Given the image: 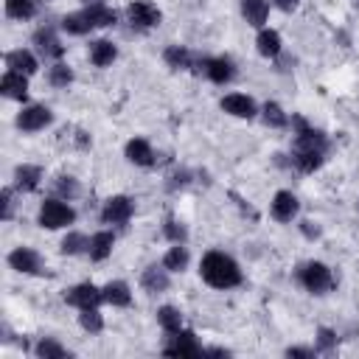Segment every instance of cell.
Returning a JSON list of instances; mask_svg holds the SVG:
<instances>
[{
	"label": "cell",
	"instance_id": "44",
	"mask_svg": "<svg viewBox=\"0 0 359 359\" xmlns=\"http://www.w3.org/2000/svg\"><path fill=\"white\" fill-rule=\"evenodd\" d=\"M81 3H87V6H93V3H104V0H81Z\"/></svg>",
	"mask_w": 359,
	"mask_h": 359
},
{
	"label": "cell",
	"instance_id": "22",
	"mask_svg": "<svg viewBox=\"0 0 359 359\" xmlns=\"http://www.w3.org/2000/svg\"><path fill=\"white\" fill-rule=\"evenodd\" d=\"M241 17L247 20V25L264 28V22L269 17V3L266 0H241Z\"/></svg>",
	"mask_w": 359,
	"mask_h": 359
},
{
	"label": "cell",
	"instance_id": "29",
	"mask_svg": "<svg viewBox=\"0 0 359 359\" xmlns=\"http://www.w3.org/2000/svg\"><path fill=\"white\" fill-rule=\"evenodd\" d=\"M188 247L185 244H174V247H168V252L163 255V266L168 269V272H182L185 266H188Z\"/></svg>",
	"mask_w": 359,
	"mask_h": 359
},
{
	"label": "cell",
	"instance_id": "34",
	"mask_svg": "<svg viewBox=\"0 0 359 359\" xmlns=\"http://www.w3.org/2000/svg\"><path fill=\"white\" fill-rule=\"evenodd\" d=\"M65 255H79V252H87L90 250V238L84 236V233H67L65 238H62V247H59Z\"/></svg>",
	"mask_w": 359,
	"mask_h": 359
},
{
	"label": "cell",
	"instance_id": "6",
	"mask_svg": "<svg viewBox=\"0 0 359 359\" xmlns=\"http://www.w3.org/2000/svg\"><path fill=\"white\" fill-rule=\"evenodd\" d=\"M126 20L132 22V28L146 31V28L160 25L163 14H160V8H157L154 3H149V0H135V3L126 6Z\"/></svg>",
	"mask_w": 359,
	"mask_h": 359
},
{
	"label": "cell",
	"instance_id": "23",
	"mask_svg": "<svg viewBox=\"0 0 359 359\" xmlns=\"http://www.w3.org/2000/svg\"><path fill=\"white\" fill-rule=\"evenodd\" d=\"M81 11H84V17L93 22V28H109V25H115V22H118L115 8H109L107 3H93V6L81 8Z\"/></svg>",
	"mask_w": 359,
	"mask_h": 359
},
{
	"label": "cell",
	"instance_id": "17",
	"mask_svg": "<svg viewBox=\"0 0 359 359\" xmlns=\"http://www.w3.org/2000/svg\"><path fill=\"white\" fill-rule=\"evenodd\" d=\"M168 269L160 264H151V266H146L143 269V275H140V286L149 292V294H160V292H165L168 289Z\"/></svg>",
	"mask_w": 359,
	"mask_h": 359
},
{
	"label": "cell",
	"instance_id": "33",
	"mask_svg": "<svg viewBox=\"0 0 359 359\" xmlns=\"http://www.w3.org/2000/svg\"><path fill=\"white\" fill-rule=\"evenodd\" d=\"M261 118H264V123L272 126V129H283V126H289V115H286L283 107L275 104V101H266V104H264Z\"/></svg>",
	"mask_w": 359,
	"mask_h": 359
},
{
	"label": "cell",
	"instance_id": "42",
	"mask_svg": "<svg viewBox=\"0 0 359 359\" xmlns=\"http://www.w3.org/2000/svg\"><path fill=\"white\" fill-rule=\"evenodd\" d=\"M303 233H306L309 238H311V236H314V238L320 236V230H317V227H311V222H303Z\"/></svg>",
	"mask_w": 359,
	"mask_h": 359
},
{
	"label": "cell",
	"instance_id": "30",
	"mask_svg": "<svg viewBox=\"0 0 359 359\" xmlns=\"http://www.w3.org/2000/svg\"><path fill=\"white\" fill-rule=\"evenodd\" d=\"M157 323L165 334H174V331L182 328V311L177 306H160L157 309Z\"/></svg>",
	"mask_w": 359,
	"mask_h": 359
},
{
	"label": "cell",
	"instance_id": "35",
	"mask_svg": "<svg viewBox=\"0 0 359 359\" xmlns=\"http://www.w3.org/2000/svg\"><path fill=\"white\" fill-rule=\"evenodd\" d=\"M48 81H50L53 87H67V84L73 81V70H70L65 62H53V65L48 67Z\"/></svg>",
	"mask_w": 359,
	"mask_h": 359
},
{
	"label": "cell",
	"instance_id": "28",
	"mask_svg": "<svg viewBox=\"0 0 359 359\" xmlns=\"http://www.w3.org/2000/svg\"><path fill=\"white\" fill-rule=\"evenodd\" d=\"M62 31L73 34V36H84L93 31V22L84 17V11H73V14H65L62 17Z\"/></svg>",
	"mask_w": 359,
	"mask_h": 359
},
{
	"label": "cell",
	"instance_id": "1",
	"mask_svg": "<svg viewBox=\"0 0 359 359\" xmlns=\"http://www.w3.org/2000/svg\"><path fill=\"white\" fill-rule=\"evenodd\" d=\"M199 275H202V280H205L208 286H213V289H233V286L241 283V269H238V264H236L227 252H222V250L205 252V258H202V264H199Z\"/></svg>",
	"mask_w": 359,
	"mask_h": 359
},
{
	"label": "cell",
	"instance_id": "12",
	"mask_svg": "<svg viewBox=\"0 0 359 359\" xmlns=\"http://www.w3.org/2000/svg\"><path fill=\"white\" fill-rule=\"evenodd\" d=\"M199 70H202L213 84H227V81H233V76H236V65H233L230 59H224V56L202 59V62H199Z\"/></svg>",
	"mask_w": 359,
	"mask_h": 359
},
{
	"label": "cell",
	"instance_id": "24",
	"mask_svg": "<svg viewBox=\"0 0 359 359\" xmlns=\"http://www.w3.org/2000/svg\"><path fill=\"white\" fill-rule=\"evenodd\" d=\"M255 48H258V53H261L264 59H275V56L280 53V48H283L280 34L272 31V28H261L258 36H255Z\"/></svg>",
	"mask_w": 359,
	"mask_h": 359
},
{
	"label": "cell",
	"instance_id": "25",
	"mask_svg": "<svg viewBox=\"0 0 359 359\" xmlns=\"http://www.w3.org/2000/svg\"><path fill=\"white\" fill-rule=\"evenodd\" d=\"M115 59H118V48H115L109 39H95V42H90V62H93L95 67H109Z\"/></svg>",
	"mask_w": 359,
	"mask_h": 359
},
{
	"label": "cell",
	"instance_id": "10",
	"mask_svg": "<svg viewBox=\"0 0 359 359\" xmlns=\"http://www.w3.org/2000/svg\"><path fill=\"white\" fill-rule=\"evenodd\" d=\"M297 210H300V202H297V196L292 191H278L272 196V202H269V213L280 224H289L297 216Z\"/></svg>",
	"mask_w": 359,
	"mask_h": 359
},
{
	"label": "cell",
	"instance_id": "39",
	"mask_svg": "<svg viewBox=\"0 0 359 359\" xmlns=\"http://www.w3.org/2000/svg\"><path fill=\"white\" fill-rule=\"evenodd\" d=\"M0 205H3V222H8L14 216V194H11V188L0 191Z\"/></svg>",
	"mask_w": 359,
	"mask_h": 359
},
{
	"label": "cell",
	"instance_id": "19",
	"mask_svg": "<svg viewBox=\"0 0 359 359\" xmlns=\"http://www.w3.org/2000/svg\"><path fill=\"white\" fill-rule=\"evenodd\" d=\"M39 182H42V168H39V165L22 163V165L14 168V188H17V191L31 194V191L39 188Z\"/></svg>",
	"mask_w": 359,
	"mask_h": 359
},
{
	"label": "cell",
	"instance_id": "45",
	"mask_svg": "<svg viewBox=\"0 0 359 359\" xmlns=\"http://www.w3.org/2000/svg\"><path fill=\"white\" fill-rule=\"evenodd\" d=\"M353 6H356V8H359V0H353Z\"/></svg>",
	"mask_w": 359,
	"mask_h": 359
},
{
	"label": "cell",
	"instance_id": "11",
	"mask_svg": "<svg viewBox=\"0 0 359 359\" xmlns=\"http://www.w3.org/2000/svg\"><path fill=\"white\" fill-rule=\"evenodd\" d=\"M8 266L20 275H39L42 272V258L31 247H17L8 252Z\"/></svg>",
	"mask_w": 359,
	"mask_h": 359
},
{
	"label": "cell",
	"instance_id": "27",
	"mask_svg": "<svg viewBox=\"0 0 359 359\" xmlns=\"http://www.w3.org/2000/svg\"><path fill=\"white\" fill-rule=\"evenodd\" d=\"M34 353H36L39 359H67V356H70V351H67L59 339H53V337H42V339L34 345Z\"/></svg>",
	"mask_w": 359,
	"mask_h": 359
},
{
	"label": "cell",
	"instance_id": "8",
	"mask_svg": "<svg viewBox=\"0 0 359 359\" xmlns=\"http://www.w3.org/2000/svg\"><path fill=\"white\" fill-rule=\"evenodd\" d=\"M132 213H135V202H132L129 196L118 194V196H109V199L104 202V208H101V222H104V224H126V222L132 219Z\"/></svg>",
	"mask_w": 359,
	"mask_h": 359
},
{
	"label": "cell",
	"instance_id": "4",
	"mask_svg": "<svg viewBox=\"0 0 359 359\" xmlns=\"http://www.w3.org/2000/svg\"><path fill=\"white\" fill-rule=\"evenodd\" d=\"M292 129H294V149H311V151H328V137L314 129L303 115H292Z\"/></svg>",
	"mask_w": 359,
	"mask_h": 359
},
{
	"label": "cell",
	"instance_id": "37",
	"mask_svg": "<svg viewBox=\"0 0 359 359\" xmlns=\"http://www.w3.org/2000/svg\"><path fill=\"white\" fill-rule=\"evenodd\" d=\"M317 353H331L337 348V331L331 328H317Z\"/></svg>",
	"mask_w": 359,
	"mask_h": 359
},
{
	"label": "cell",
	"instance_id": "15",
	"mask_svg": "<svg viewBox=\"0 0 359 359\" xmlns=\"http://www.w3.org/2000/svg\"><path fill=\"white\" fill-rule=\"evenodd\" d=\"M6 67L14 73H22V76H34L39 70V62L28 48H17V50L6 53Z\"/></svg>",
	"mask_w": 359,
	"mask_h": 359
},
{
	"label": "cell",
	"instance_id": "41",
	"mask_svg": "<svg viewBox=\"0 0 359 359\" xmlns=\"http://www.w3.org/2000/svg\"><path fill=\"white\" fill-rule=\"evenodd\" d=\"M297 3H300V0H272V6H275V8H280V11H294V8H297Z\"/></svg>",
	"mask_w": 359,
	"mask_h": 359
},
{
	"label": "cell",
	"instance_id": "36",
	"mask_svg": "<svg viewBox=\"0 0 359 359\" xmlns=\"http://www.w3.org/2000/svg\"><path fill=\"white\" fill-rule=\"evenodd\" d=\"M163 236H165L171 244H185V241H188V230H185V224L177 222V219H165V224H163Z\"/></svg>",
	"mask_w": 359,
	"mask_h": 359
},
{
	"label": "cell",
	"instance_id": "26",
	"mask_svg": "<svg viewBox=\"0 0 359 359\" xmlns=\"http://www.w3.org/2000/svg\"><path fill=\"white\" fill-rule=\"evenodd\" d=\"M163 59H165V65L174 67V70H188V67H194V56H191V50L182 48V45H168V48L163 50Z\"/></svg>",
	"mask_w": 359,
	"mask_h": 359
},
{
	"label": "cell",
	"instance_id": "14",
	"mask_svg": "<svg viewBox=\"0 0 359 359\" xmlns=\"http://www.w3.org/2000/svg\"><path fill=\"white\" fill-rule=\"evenodd\" d=\"M123 154H126V160H129L132 165H140V168L154 165V149H151V143L143 140V137H132V140L123 146Z\"/></svg>",
	"mask_w": 359,
	"mask_h": 359
},
{
	"label": "cell",
	"instance_id": "32",
	"mask_svg": "<svg viewBox=\"0 0 359 359\" xmlns=\"http://www.w3.org/2000/svg\"><path fill=\"white\" fill-rule=\"evenodd\" d=\"M79 325H81L87 334H101V331H104V314L98 311V306L79 309Z\"/></svg>",
	"mask_w": 359,
	"mask_h": 359
},
{
	"label": "cell",
	"instance_id": "21",
	"mask_svg": "<svg viewBox=\"0 0 359 359\" xmlns=\"http://www.w3.org/2000/svg\"><path fill=\"white\" fill-rule=\"evenodd\" d=\"M104 303L115 306V309H126L132 306V289L126 280H109L104 286Z\"/></svg>",
	"mask_w": 359,
	"mask_h": 359
},
{
	"label": "cell",
	"instance_id": "40",
	"mask_svg": "<svg viewBox=\"0 0 359 359\" xmlns=\"http://www.w3.org/2000/svg\"><path fill=\"white\" fill-rule=\"evenodd\" d=\"M283 353H286V356H314L317 348H300V345H294V348H286Z\"/></svg>",
	"mask_w": 359,
	"mask_h": 359
},
{
	"label": "cell",
	"instance_id": "16",
	"mask_svg": "<svg viewBox=\"0 0 359 359\" xmlns=\"http://www.w3.org/2000/svg\"><path fill=\"white\" fill-rule=\"evenodd\" d=\"M0 93H3L6 98H11V101H25V98H28V76L8 70V73L0 79Z\"/></svg>",
	"mask_w": 359,
	"mask_h": 359
},
{
	"label": "cell",
	"instance_id": "31",
	"mask_svg": "<svg viewBox=\"0 0 359 359\" xmlns=\"http://www.w3.org/2000/svg\"><path fill=\"white\" fill-rule=\"evenodd\" d=\"M36 11H39L36 0H6V17L11 20H31L36 17Z\"/></svg>",
	"mask_w": 359,
	"mask_h": 359
},
{
	"label": "cell",
	"instance_id": "7",
	"mask_svg": "<svg viewBox=\"0 0 359 359\" xmlns=\"http://www.w3.org/2000/svg\"><path fill=\"white\" fill-rule=\"evenodd\" d=\"M50 121H53V112H50L48 107H42V104H28V107H22L20 115H17V129H20V132H39V129L50 126Z\"/></svg>",
	"mask_w": 359,
	"mask_h": 359
},
{
	"label": "cell",
	"instance_id": "18",
	"mask_svg": "<svg viewBox=\"0 0 359 359\" xmlns=\"http://www.w3.org/2000/svg\"><path fill=\"white\" fill-rule=\"evenodd\" d=\"M34 45H36V50H39L45 59H62V56H65V45L56 39V34H53L50 28H39V31L34 34Z\"/></svg>",
	"mask_w": 359,
	"mask_h": 359
},
{
	"label": "cell",
	"instance_id": "43",
	"mask_svg": "<svg viewBox=\"0 0 359 359\" xmlns=\"http://www.w3.org/2000/svg\"><path fill=\"white\" fill-rule=\"evenodd\" d=\"M205 353H216V356H227V348H205Z\"/></svg>",
	"mask_w": 359,
	"mask_h": 359
},
{
	"label": "cell",
	"instance_id": "9",
	"mask_svg": "<svg viewBox=\"0 0 359 359\" xmlns=\"http://www.w3.org/2000/svg\"><path fill=\"white\" fill-rule=\"evenodd\" d=\"M65 300L76 309H90V306H101L104 303V289H98L95 283H76L73 289L65 292Z\"/></svg>",
	"mask_w": 359,
	"mask_h": 359
},
{
	"label": "cell",
	"instance_id": "3",
	"mask_svg": "<svg viewBox=\"0 0 359 359\" xmlns=\"http://www.w3.org/2000/svg\"><path fill=\"white\" fill-rule=\"evenodd\" d=\"M36 222H39V227H45V230H62V227H67V224L76 222V210H73L65 199H45V202L39 205Z\"/></svg>",
	"mask_w": 359,
	"mask_h": 359
},
{
	"label": "cell",
	"instance_id": "38",
	"mask_svg": "<svg viewBox=\"0 0 359 359\" xmlns=\"http://www.w3.org/2000/svg\"><path fill=\"white\" fill-rule=\"evenodd\" d=\"M56 194H59L62 199H76V196H79V182H76L73 177H59V180H56Z\"/></svg>",
	"mask_w": 359,
	"mask_h": 359
},
{
	"label": "cell",
	"instance_id": "5",
	"mask_svg": "<svg viewBox=\"0 0 359 359\" xmlns=\"http://www.w3.org/2000/svg\"><path fill=\"white\" fill-rule=\"evenodd\" d=\"M205 348L196 342V334L194 331H174L168 334V342L163 345V356H180V359H194V356H202Z\"/></svg>",
	"mask_w": 359,
	"mask_h": 359
},
{
	"label": "cell",
	"instance_id": "2",
	"mask_svg": "<svg viewBox=\"0 0 359 359\" xmlns=\"http://www.w3.org/2000/svg\"><path fill=\"white\" fill-rule=\"evenodd\" d=\"M294 278L311 294H328L337 286V278H334L331 266L323 264V261H306V264H300L297 272H294Z\"/></svg>",
	"mask_w": 359,
	"mask_h": 359
},
{
	"label": "cell",
	"instance_id": "13",
	"mask_svg": "<svg viewBox=\"0 0 359 359\" xmlns=\"http://www.w3.org/2000/svg\"><path fill=\"white\" fill-rule=\"evenodd\" d=\"M222 109H224L227 115H233V118H247V121L258 115L255 101H252L250 95H244V93H230V95H224V98H222Z\"/></svg>",
	"mask_w": 359,
	"mask_h": 359
},
{
	"label": "cell",
	"instance_id": "20",
	"mask_svg": "<svg viewBox=\"0 0 359 359\" xmlns=\"http://www.w3.org/2000/svg\"><path fill=\"white\" fill-rule=\"evenodd\" d=\"M112 247H115V236H112L109 230H98V233L90 236V250H87V255H90L93 261H107V258L112 255Z\"/></svg>",
	"mask_w": 359,
	"mask_h": 359
}]
</instances>
